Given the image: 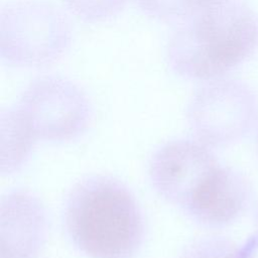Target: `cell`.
<instances>
[{
	"instance_id": "obj_4",
	"label": "cell",
	"mask_w": 258,
	"mask_h": 258,
	"mask_svg": "<svg viewBox=\"0 0 258 258\" xmlns=\"http://www.w3.org/2000/svg\"><path fill=\"white\" fill-rule=\"evenodd\" d=\"M13 108L36 140H74L87 131L92 119L84 92L72 82L55 77L35 80Z\"/></svg>"
},
{
	"instance_id": "obj_12",
	"label": "cell",
	"mask_w": 258,
	"mask_h": 258,
	"mask_svg": "<svg viewBox=\"0 0 258 258\" xmlns=\"http://www.w3.org/2000/svg\"><path fill=\"white\" fill-rule=\"evenodd\" d=\"M128 0H67L70 8L87 20H101L120 11Z\"/></svg>"
},
{
	"instance_id": "obj_14",
	"label": "cell",
	"mask_w": 258,
	"mask_h": 258,
	"mask_svg": "<svg viewBox=\"0 0 258 258\" xmlns=\"http://www.w3.org/2000/svg\"><path fill=\"white\" fill-rule=\"evenodd\" d=\"M257 145H258V135H257Z\"/></svg>"
},
{
	"instance_id": "obj_13",
	"label": "cell",
	"mask_w": 258,
	"mask_h": 258,
	"mask_svg": "<svg viewBox=\"0 0 258 258\" xmlns=\"http://www.w3.org/2000/svg\"><path fill=\"white\" fill-rule=\"evenodd\" d=\"M256 223L258 226V207H257V211H256Z\"/></svg>"
},
{
	"instance_id": "obj_10",
	"label": "cell",
	"mask_w": 258,
	"mask_h": 258,
	"mask_svg": "<svg viewBox=\"0 0 258 258\" xmlns=\"http://www.w3.org/2000/svg\"><path fill=\"white\" fill-rule=\"evenodd\" d=\"M227 0H137L149 16L165 21H184L197 12Z\"/></svg>"
},
{
	"instance_id": "obj_1",
	"label": "cell",
	"mask_w": 258,
	"mask_h": 258,
	"mask_svg": "<svg viewBox=\"0 0 258 258\" xmlns=\"http://www.w3.org/2000/svg\"><path fill=\"white\" fill-rule=\"evenodd\" d=\"M258 21L244 3L227 0L179 23L167 46V60L179 76L200 81L220 79L255 51Z\"/></svg>"
},
{
	"instance_id": "obj_11",
	"label": "cell",
	"mask_w": 258,
	"mask_h": 258,
	"mask_svg": "<svg viewBox=\"0 0 258 258\" xmlns=\"http://www.w3.org/2000/svg\"><path fill=\"white\" fill-rule=\"evenodd\" d=\"M178 258H252V254L247 247L238 246L227 238L208 236L186 245Z\"/></svg>"
},
{
	"instance_id": "obj_8",
	"label": "cell",
	"mask_w": 258,
	"mask_h": 258,
	"mask_svg": "<svg viewBox=\"0 0 258 258\" xmlns=\"http://www.w3.org/2000/svg\"><path fill=\"white\" fill-rule=\"evenodd\" d=\"M250 186L237 170L219 164L202 182L183 211L208 227H223L234 222L246 209Z\"/></svg>"
},
{
	"instance_id": "obj_9",
	"label": "cell",
	"mask_w": 258,
	"mask_h": 258,
	"mask_svg": "<svg viewBox=\"0 0 258 258\" xmlns=\"http://www.w3.org/2000/svg\"><path fill=\"white\" fill-rule=\"evenodd\" d=\"M31 130L14 108L1 112V172L12 174L28 159L36 142Z\"/></svg>"
},
{
	"instance_id": "obj_3",
	"label": "cell",
	"mask_w": 258,
	"mask_h": 258,
	"mask_svg": "<svg viewBox=\"0 0 258 258\" xmlns=\"http://www.w3.org/2000/svg\"><path fill=\"white\" fill-rule=\"evenodd\" d=\"M186 120L198 141L210 148L228 146L250 132L258 120V96L237 79L209 81L192 96Z\"/></svg>"
},
{
	"instance_id": "obj_7",
	"label": "cell",
	"mask_w": 258,
	"mask_h": 258,
	"mask_svg": "<svg viewBox=\"0 0 258 258\" xmlns=\"http://www.w3.org/2000/svg\"><path fill=\"white\" fill-rule=\"evenodd\" d=\"M48 233L44 205L27 189H14L1 199V258H36Z\"/></svg>"
},
{
	"instance_id": "obj_2",
	"label": "cell",
	"mask_w": 258,
	"mask_h": 258,
	"mask_svg": "<svg viewBox=\"0 0 258 258\" xmlns=\"http://www.w3.org/2000/svg\"><path fill=\"white\" fill-rule=\"evenodd\" d=\"M63 217L70 239L91 258H129L145 235L143 214L135 197L109 175L78 181L68 195Z\"/></svg>"
},
{
	"instance_id": "obj_6",
	"label": "cell",
	"mask_w": 258,
	"mask_h": 258,
	"mask_svg": "<svg viewBox=\"0 0 258 258\" xmlns=\"http://www.w3.org/2000/svg\"><path fill=\"white\" fill-rule=\"evenodd\" d=\"M218 165L210 147L198 140L178 139L165 143L154 152L148 174L154 190L183 210Z\"/></svg>"
},
{
	"instance_id": "obj_5",
	"label": "cell",
	"mask_w": 258,
	"mask_h": 258,
	"mask_svg": "<svg viewBox=\"0 0 258 258\" xmlns=\"http://www.w3.org/2000/svg\"><path fill=\"white\" fill-rule=\"evenodd\" d=\"M70 40L69 25L54 7L39 2L7 6L1 16V54L8 62L39 66L55 59Z\"/></svg>"
}]
</instances>
